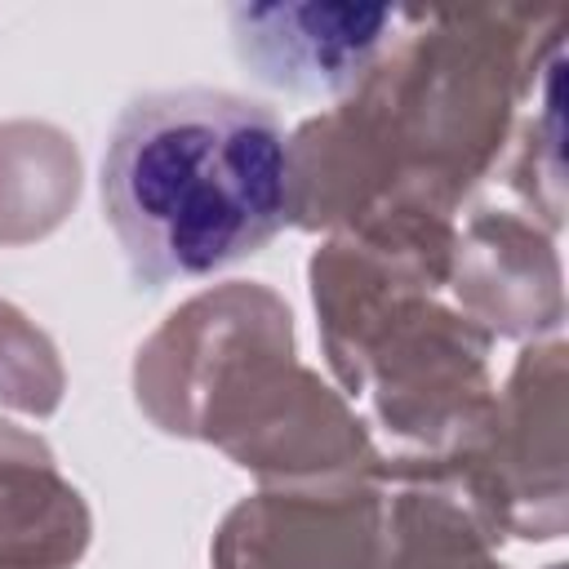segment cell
Wrapping results in <instances>:
<instances>
[{
	"label": "cell",
	"mask_w": 569,
	"mask_h": 569,
	"mask_svg": "<svg viewBox=\"0 0 569 569\" xmlns=\"http://www.w3.org/2000/svg\"><path fill=\"white\" fill-rule=\"evenodd\" d=\"M293 147L267 102L151 89L120 107L102 151V209L138 284L222 271L289 218Z\"/></svg>",
	"instance_id": "cell-1"
},
{
	"label": "cell",
	"mask_w": 569,
	"mask_h": 569,
	"mask_svg": "<svg viewBox=\"0 0 569 569\" xmlns=\"http://www.w3.org/2000/svg\"><path fill=\"white\" fill-rule=\"evenodd\" d=\"M396 13L382 4H231L227 27L236 58L253 80L289 93L351 89L391 36Z\"/></svg>",
	"instance_id": "cell-2"
}]
</instances>
